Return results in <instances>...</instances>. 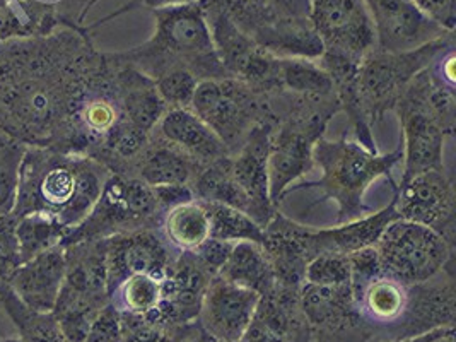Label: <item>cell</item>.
Returning a JSON list of instances; mask_svg holds the SVG:
<instances>
[{"instance_id":"6da1fadb","label":"cell","mask_w":456,"mask_h":342,"mask_svg":"<svg viewBox=\"0 0 456 342\" xmlns=\"http://www.w3.org/2000/svg\"><path fill=\"white\" fill-rule=\"evenodd\" d=\"M108 178L93 159L26 150L12 216L40 211L70 233L93 213Z\"/></svg>"},{"instance_id":"7a4b0ae2","label":"cell","mask_w":456,"mask_h":342,"mask_svg":"<svg viewBox=\"0 0 456 342\" xmlns=\"http://www.w3.org/2000/svg\"><path fill=\"white\" fill-rule=\"evenodd\" d=\"M152 12L154 37L126 53L132 67L152 81L171 69H187L200 81L231 77L216 52L202 0Z\"/></svg>"},{"instance_id":"3957f363","label":"cell","mask_w":456,"mask_h":342,"mask_svg":"<svg viewBox=\"0 0 456 342\" xmlns=\"http://www.w3.org/2000/svg\"><path fill=\"white\" fill-rule=\"evenodd\" d=\"M403 159L402 146L390 154H378L346 135L338 141L320 137L313 148V163L322 178L312 183L338 206V224L359 219L364 213L362 197L379 176H390Z\"/></svg>"},{"instance_id":"277c9868","label":"cell","mask_w":456,"mask_h":342,"mask_svg":"<svg viewBox=\"0 0 456 342\" xmlns=\"http://www.w3.org/2000/svg\"><path fill=\"white\" fill-rule=\"evenodd\" d=\"M452 46L453 35H448L411 52H370L357 70V93L368 120L381 118L387 110L396 107L415 77Z\"/></svg>"},{"instance_id":"5b68a950","label":"cell","mask_w":456,"mask_h":342,"mask_svg":"<svg viewBox=\"0 0 456 342\" xmlns=\"http://www.w3.org/2000/svg\"><path fill=\"white\" fill-rule=\"evenodd\" d=\"M374 248L381 271L407 286L436 278L452 256V245L437 232L400 217L385 228Z\"/></svg>"},{"instance_id":"8992f818","label":"cell","mask_w":456,"mask_h":342,"mask_svg":"<svg viewBox=\"0 0 456 342\" xmlns=\"http://www.w3.org/2000/svg\"><path fill=\"white\" fill-rule=\"evenodd\" d=\"M190 108L223 139L229 152L234 144L245 142L251 128L260 124L255 93L232 77L200 81Z\"/></svg>"},{"instance_id":"52a82bcc","label":"cell","mask_w":456,"mask_h":342,"mask_svg":"<svg viewBox=\"0 0 456 342\" xmlns=\"http://www.w3.org/2000/svg\"><path fill=\"white\" fill-rule=\"evenodd\" d=\"M158 211L154 192L142 180L111 176L104 183L103 192L79 228L70 232L65 240L70 243L96 240L106 233H125L141 228Z\"/></svg>"},{"instance_id":"ba28073f","label":"cell","mask_w":456,"mask_h":342,"mask_svg":"<svg viewBox=\"0 0 456 342\" xmlns=\"http://www.w3.org/2000/svg\"><path fill=\"white\" fill-rule=\"evenodd\" d=\"M395 110L398 111L403 127L402 182L424 171L444 170L443 152L446 132L426 102L424 72H420L407 87Z\"/></svg>"},{"instance_id":"9c48e42d","label":"cell","mask_w":456,"mask_h":342,"mask_svg":"<svg viewBox=\"0 0 456 342\" xmlns=\"http://www.w3.org/2000/svg\"><path fill=\"white\" fill-rule=\"evenodd\" d=\"M308 21L323 53L361 62L376 48L373 21L364 0H310Z\"/></svg>"},{"instance_id":"30bf717a","label":"cell","mask_w":456,"mask_h":342,"mask_svg":"<svg viewBox=\"0 0 456 342\" xmlns=\"http://www.w3.org/2000/svg\"><path fill=\"white\" fill-rule=\"evenodd\" d=\"M337 110L314 111L308 118L290 120L272 134L269 151L270 200L275 206L290 183L313 168V148Z\"/></svg>"},{"instance_id":"8fae6325","label":"cell","mask_w":456,"mask_h":342,"mask_svg":"<svg viewBox=\"0 0 456 342\" xmlns=\"http://www.w3.org/2000/svg\"><path fill=\"white\" fill-rule=\"evenodd\" d=\"M395 202L400 219L424 224L452 245L455 230V189L446 171H424L402 182Z\"/></svg>"},{"instance_id":"7c38bea8","label":"cell","mask_w":456,"mask_h":342,"mask_svg":"<svg viewBox=\"0 0 456 342\" xmlns=\"http://www.w3.org/2000/svg\"><path fill=\"white\" fill-rule=\"evenodd\" d=\"M376 35V50L411 52L453 35L420 12L411 0H364Z\"/></svg>"},{"instance_id":"4fadbf2b","label":"cell","mask_w":456,"mask_h":342,"mask_svg":"<svg viewBox=\"0 0 456 342\" xmlns=\"http://www.w3.org/2000/svg\"><path fill=\"white\" fill-rule=\"evenodd\" d=\"M260 298V293L219 276L210 279L199 312L208 338L217 342L243 341Z\"/></svg>"},{"instance_id":"5bb4252c","label":"cell","mask_w":456,"mask_h":342,"mask_svg":"<svg viewBox=\"0 0 456 342\" xmlns=\"http://www.w3.org/2000/svg\"><path fill=\"white\" fill-rule=\"evenodd\" d=\"M171 264L167 241L151 232L134 230L106 238L108 295L132 274H147L163 281Z\"/></svg>"},{"instance_id":"9a60e30c","label":"cell","mask_w":456,"mask_h":342,"mask_svg":"<svg viewBox=\"0 0 456 342\" xmlns=\"http://www.w3.org/2000/svg\"><path fill=\"white\" fill-rule=\"evenodd\" d=\"M270 141L272 127L260 122L251 128L238 154L231 158L234 178L249 199V216L262 228H267L275 216L269 189Z\"/></svg>"},{"instance_id":"2e32d148","label":"cell","mask_w":456,"mask_h":342,"mask_svg":"<svg viewBox=\"0 0 456 342\" xmlns=\"http://www.w3.org/2000/svg\"><path fill=\"white\" fill-rule=\"evenodd\" d=\"M65 269V245L61 243L20 264L7 279V286L28 308L50 314L61 295Z\"/></svg>"},{"instance_id":"e0dca14e","label":"cell","mask_w":456,"mask_h":342,"mask_svg":"<svg viewBox=\"0 0 456 342\" xmlns=\"http://www.w3.org/2000/svg\"><path fill=\"white\" fill-rule=\"evenodd\" d=\"M398 217L394 199L379 213L370 214L329 230H313L301 224V240L310 260L327 252L349 256L361 248L374 247L385 228Z\"/></svg>"},{"instance_id":"ac0fdd59","label":"cell","mask_w":456,"mask_h":342,"mask_svg":"<svg viewBox=\"0 0 456 342\" xmlns=\"http://www.w3.org/2000/svg\"><path fill=\"white\" fill-rule=\"evenodd\" d=\"M158 127L167 144L182 151L199 165L208 167L229 156L228 146L223 139L197 117L191 108H167Z\"/></svg>"},{"instance_id":"d6986e66","label":"cell","mask_w":456,"mask_h":342,"mask_svg":"<svg viewBox=\"0 0 456 342\" xmlns=\"http://www.w3.org/2000/svg\"><path fill=\"white\" fill-rule=\"evenodd\" d=\"M355 310L376 323L402 321L411 306V286L379 273L353 291Z\"/></svg>"},{"instance_id":"ffe728a7","label":"cell","mask_w":456,"mask_h":342,"mask_svg":"<svg viewBox=\"0 0 456 342\" xmlns=\"http://www.w3.org/2000/svg\"><path fill=\"white\" fill-rule=\"evenodd\" d=\"M217 276L260 295L269 293L275 286V274L269 254L255 241L234 243Z\"/></svg>"},{"instance_id":"44dd1931","label":"cell","mask_w":456,"mask_h":342,"mask_svg":"<svg viewBox=\"0 0 456 342\" xmlns=\"http://www.w3.org/2000/svg\"><path fill=\"white\" fill-rule=\"evenodd\" d=\"M122 76L124 115L132 127L149 134L167 113V103L159 96L154 81L135 67H128Z\"/></svg>"},{"instance_id":"7402d4cb","label":"cell","mask_w":456,"mask_h":342,"mask_svg":"<svg viewBox=\"0 0 456 342\" xmlns=\"http://www.w3.org/2000/svg\"><path fill=\"white\" fill-rule=\"evenodd\" d=\"M163 235L167 247L185 254L199 248L208 236V216L200 200L169 209L163 216Z\"/></svg>"},{"instance_id":"603a6c76","label":"cell","mask_w":456,"mask_h":342,"mask_svg":"<svg viewBox=\"0 0 456 342\" xmlns=\"http://www.w3.org/2000/svg\"><path fill=\"white\" fill-rule=\"evenodd\" d=\"M299 297L305 317L314 325H333V322H344L355 310L351 284L314 286L301 282Z\"/></svg>"},{"instance_id":"cb8c5ba5","label":"cell","mask_w":456,"mask_h":342,"mask_svg":"<svg viewBox=\"0 0 456 342\" xmlns=\"http://www.w3.org/2000/svg\"><path fill=\"white\" fill-rule=\"evenodd\" d=\"M191 189L195 192V197L202 202L224 204L249 216V199L234 178L231 156L208 165L206 170L200 171L195 176V185Z\"/></svg>"},{"instance_id":"d4e9b609","label":"cell","mask_w":456,"mask_h":342,"mask_svg":"<svg viewBox=\"0 0 456 342\" xmlns=\"http://www.w3.org/2000/svg\"><path fill=\"white\" fill-rule=\"evenodd\" d=\"M197 161L173 146H158L147 151L139 167V180L149 187L188 185L193 178Z\"/></svg>"},{"instance_id":"484cf974","label":"cell","mask_w":456,"mask_h":342,"mask_svg":"<svg viewBox=\"0 0 456 342\" xmlns=\"http://www.w3.org/2000/svg\"><path fill=\"white\" fill-rule=\"evenodd\" d=\"M67 235L69 230H65L55 217L48 214L33 211L16 217L14 238L18 245L20 264L55 245H61Z\"/></svg>"},{"instance_id":"4316f807","label":"cell","mask_w":456,"mask_h":342,"mask_svg":"<svg viewBox=\"0 0 456 342\" xmlns=\"http://www.w3.org/2000/svg\"><path fill=\"white\" fill-rule=\"evenodd\" d=\"M0 301L20 329L22 342H70L63 336L53 312L40 314L28 308L16 298L7 284L0 288Z\"/></svg>"},{"instance_id":"83f0119b","label":"cell","mask_w":456,"mask_h":342,"mask_svg":"<svg viewBox=\"0 0 456 342\" xmlns=\"http://www.w3.org/2000/svg\"><path fill=\"white\" fill-rule=\"evenodd\" d=\"M279 83L292 93L312 100L335 96L332 77L312 59H279Z\"/></svg>"},{"instance_id":"f1b7e54d","label":"cell","mask_w":456,"mask_h":342,"mask_svg":"<svg viewBox=\"0 0 456 342\" xmlns=\"http://www.w3.org/2000/svg\"><path fill=\"white\" fill-rule=\"evenodd\" d=\"M202 204L208 211L210 238L228 241V243L255 241L265 247V240H267L265 228H262L253 217H249L248 214L217 202H202Z\"/></svg>"},{"instance_id":"f546056e","label":"cell","mask_w":456,"mask_h":342,"mask_svg":"<svg viewBox=\"0 0 456 342\" xmlns=\"http://www.w3.org/2000/svg\"><path fill=\"white\" fill-rule=\"evenodd\" d=\"M163 281L147 274L125 278L110 295V301L124 314L147 315L156 310L163 299Z\"/></svg>"},{"instance_id":"4dcf8cb0","label":"cell","mask_w":456,"mask_h":342,"mask_svg":"<svg viewBox=\"0 0 456 342\" xmlns=\"http://www.w3.org/2000/svg\"><path fill=\"white\" fill-rule=\"evenodd\" d=\"M24 152L18 141L0 137V217L14 211Z\"/></svg>"},{"instance_id":"1f68e13d","label":"cell","mask_w":456,"mask_h":342,"mask_svg":"<svg viewBox=\"0 0 456 342\" xmlns=\"http://www.w3.org/2000/svg\"><path fill=\"white\" fill-rule=\"evenodd\" d=\"M303 282L314 286H346L351 284V262L346 254H320L305 267Z\"/></svg>"},{"instance_id":"d6a6232c","label":"cell","mask_w":456,"mask_h":342,"mask_svg":"<svg viewBox=\"0 0 456 342\" xmlns=\"http://www.w3.org/2000/svg\"><path fill=\"white\" fill-rule=\"evenodd\" d=\"M200 79L187 69H171L154 79L167 108H190Z\"/></svg>"},{"instance_id":"836d02e7","label":"cell","mask_w":456,"mask_h":342,"mask_svg":"<svg viewBox=\"0 0 456 342\" xmlns=\"http://www.w3.org/2000/svg\"><path fill=\"white\" fill-rule=\"evenodd\" d=\"M38 26L37 9L28 7V0H0V42L29 37Z\"/></svg>"},{"instance_id":"e575fe53","label":"cell","mask_w":456,"mask_h":342,"mask_svg":"<svg viewBox=\"0 0 456 342\" xmlns=\"http://www.w3.org/2000/svg\"><path fill=\"white\" fill-rule=\"evenodd\" d=\"M122 111L108 98L87 100L81 107V120L84 127L96 135L110 137L117 128L124 124Z\"/></svg>"},{"instance_id":"d590c367","label":"cell","mask_w":456,"mask_h":342,"mask_svg":"<svg viewBox=\"0 0 456 342\" xmlns=\"http://www.w3.org/2000/svg\"><path fill=\"white\" fill-rule=\"evenodd\" d=\"M84 342H122V314L111 301L98 312Z\"/></svg>"},{"instance_id":"8d00e7d4","label":"cell","mask_w":456,"mask_h":342,"mask_svg":"<svg viewBox=\"0 0 456 342\" xmlns=\"http://www.w3.org/2000/svg\"><path fill=\"white\" fill-rule=\"evenodd\" d=\"M14 223L16 217L12 214L0 217V288L7 284V279L20 265L18 245L14 238Z\"/></svg>"},{"instance_id":"74e56055","label":"cell","mask_w":456,"mask_h":342,"mask_svg":"<svg viewBox=\"0 0 456 342\" xmlns=\"http://www.w3.org/2000/svg\"><path fill=\"white\" fill-rule=\"evenodd\" d=\"M232 245L234 243L221 241V240H216V238L208 236V240L199 248H195L190 254L195 256V260L200 264V267L204 271H208L212 278H216L219 274L221 267L224 265Z\"/></svg>"},{"instance_id":"f35d334b","label":"cell","mask_w":456,"mask_h":342,"mask_svg":"<svg viewBox=\"0 0 456 342\" xmlns=\"http://www.w3.org/2000/svg\"><path fill=\"white\" fill-rule=\"evenodd\" d=\"M415 7L431 18L436 24L443 29L452 31L455 29L456 0H411Z\"/></svg>"},{"instance_id":"ab89813d","label":"cell","mask_w":456,"mask_h":342,"mask_svg":"<svg viewBox=\"0 0 456 342\" xmlns=\"http://www.w3.org/2000/svg\"><path fill=\"white\" fill-rule=\"evenodd\" d=\"M156 199V206L159 213H167L169 209L197 200L195 192L190 185H165V187H151Z\"/></svg>"},{"instance_id":"60d3db41","label":"cell","mask_w":456,"mask_h":342,"mask_svg":"<svg viewBox=\"0 0 456 342\" xmlns=\"http://www.w3.org/2000/svg\"><path fill=\"white\" fill-rule=\"evenodd\" d=\"M199 0H130V4L125 5L124 11L132 9L134 5H144L151 11H158V9H167V7H178V5H187L193 4Z\"/></svg>"},{"instance_id":"b9f144b4","label":"cell","mask_w":456,"mask_h":342,"mask_svg":"<svg viewBox=\"0 0 456 342\" xmlns=\"http://www.w3.org/2000/svg\"><path fill=\"white\" fill-rule=\"evenodd\" d=\"M448 327H452V325H446V327H437V329L428 330V332H422V334H417V336L400 338V339H396V341L390 342H431L433 339H436L439 334H443V332H444Z\"/></svg>"},{"instance_id":"7bdbcfd3","label":"cell","mask_w":456,"mask_h":342,"mask_svg":"<svg viewBox=\"0 0 456 342\" xmlns=\"http://www.w3.org/2000/svg\"><path fill=\"white\" fill-rule=\"evenodd\" d=\"M431 342H456L455 327H453V325L448 327L443 334H439V336Z\"/></svg>"},{"instance_id":"ee69618b","label":"cell","mask_w":456,"mask_h":342,"mask_svg":"<svg viewBox=\"0 0 456 342\" xmlns=\"http://www.w3.org/2000/svg\"><path fill=\"white\" fill-rule=\"evenodd\" d=\"M0 342H22L20 338H5V339H2Z\"/></svg>"},{"instance_id":"f6af8a7d","label":"cell","mask_w":456,"mask_h":342,"mask_svg":"<svg viewBox=\"0 0 456 342\" xmlns=\"http://www.w3.org/2000/svg\"><path fill=\"white\" fill-rule=\"evenodd\" d=\"M185 342H202V341H199V339H190V341H185Z\"/></svg>"}]
</instances>
